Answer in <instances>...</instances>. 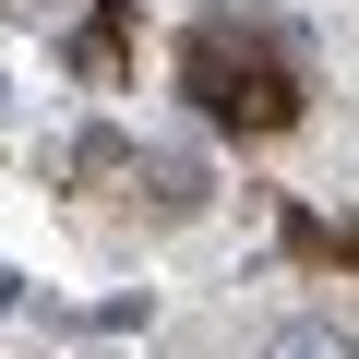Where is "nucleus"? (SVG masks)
I'll return each instance as SVG.
<instances>
[{
  "instance_id": "obj_2",
  "label": "nucleus",
  "mask_w": 359,
  "mask_h": 359,
  "mask_svg": "<svg viewBox=\"0 0 359 359\" xmlns=\"http://www.w3.org/2000/svg\"><path fill=\"white\" fill-rule=\"evenodd\" d=\"M13 299H25V287H13V276H0V311H13Z\"/></svg>"
},
{
  "instance_id": "obj_1",
  "label": "nucleus",
  "mask_w": 359,
  "mask_h": 359,
  "mask_svg": "<svg viewBox=\"0 0 359 359\" xmlns=\"http://www.w3.org/2000/svg\"><path fill=\"white\" fill-rule=\"evenodd\" d=\"M252 359H359V335H347L335 311H299V323H276Z\"/></svg>"
}]
</instances>
